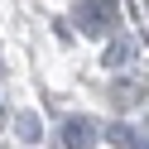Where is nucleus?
Here are the masks:
<instances>
[{
	"label": "nucleus",
	"mask_w": 149,
	"mask_h": 149,
	"mask_svg": "<svg viewBox=\"0 0 149 149\" xmlns=\"http://www.w3.org/2000/svg\"><path fill=\"white\" fill-rule=\"evenodd\" d=\"M111 96H116V106H135V101H139V87H135V82H116Z\"/></svg>",
	"instance_id": "423d86ee"
},
{
	"label": "nucleus",
	"mask_w": 149,
	"mask_h": 149,
	"mask_svg": "<svg viewBox=\"0 0 149 149\" xmlns=\"http://www.w3.org/2000/svg\"><path fill=\"white\" fill-rule=\"evenodd\" d=\"M106 139H111L116 149H135V144H139V135H135L130 125H111V130H106Z\"/></svg>",
	"instance_id": "39448f33"
},
{
	"label": "nucleus",
	"mask_w": 149,
	"mask_h": 149,
	"mask_svg": "<svg viewBox=\"0 0 149 149\" xmlns=\"http://www.w3.org/2000/svg\"><path fill=\"white\" fill-rule=\"evenodd\" d=\"M96 120H87V116H72L68 125H63V144L68 149H96Z\"/></svg>",
	"instance_id": "f03ea898"
},
{
	"label": "nucleus",
	"mask_w": 149,
	"mask_h": 149,
	"mask_svg": "<svg viewBox=\"0 0 149 149\" xmlns=\"http://www.w3.org/2000/svg\"><path fill=\"white\" fill-rule=\"evenodd\" d=\"M130 58H135V43H130V39H116L106 48V68H125Z\"/></svg>",
	"instance_id": "7ed1b4c3"
},
{
	"label": "nucleus",
	"mask_w": 149,
	"mask_h": 149,
	"mask_svg": "<svg viewBox=\"0 0 149 149\" xmlns=\"http://www.w3.org/2000/svg\"><path fill=\"white\" fill-rule=\"evenodd\" d=\"M111 15H116V5H111V0H77L72 19H77V29L87 34V39H101V34L111 29Z\"/></svg>",
	"instance_id": "f257e3e1"
},
{
	"label": "nucleus",
	"mask_w": 149,
	"mask_h": 149,
	"mask_svg": "<svg viewBox=\"0 0 149 149\" xmlns=\"http://www.w3.org/2000/svg\"><path fill=\"white\" fill-rule=\"evenodd\" d=\"M15 135L19 139H39L43 130H39V116H34V111H19V116H15Z\"/></svg>",
	"instance_id": "20e7f679"
}]
</instances>
